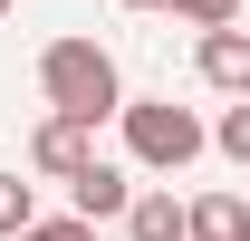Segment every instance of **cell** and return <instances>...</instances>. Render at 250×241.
<instances>
[{"mask_svg": "<svg viewBox=\"0 0 250 241\" xmlns=\"http://www.w3.org/2000/svg\"><path fill=\"white\" fill-rule=\"evenodd\" d=\"M39 87H48V106L77 116V125L125 116V77H116V58H106L96 39H48V48H39Z\"/></svg>", "mask_w": 250, "mask_h": 241, "instance_id": "6da1fadb", "label": "cell"}, {"mask_svg": "<svg viewBox=\"0 0 250 241\" xmlns=\"http://www.w3.org/2000/svg\"><path fill=\"white\" fill-rule=\"evenodd\" d=\"M202 145H212V135H202V116H192V106H173V96H125V154H135V164L183 174Z\"/></svg>", "mask_w": 250, "mask_h": 241, "instance_id": "7a4b0ae2", "label": "cell"}, {"mask_svg": "<svg viewBox=\"0 0 250 241\" xmlns=\"http://www.w3.org/2000/svg\"><path fill=\"white\" fill-rule=\"evenodd\" d=\"M29 164H39V174H58V183H77V174L96 164V125H77V116H48V125L29 135Z\"/></svg>", "mask_w": 250, "mask_h": 241, "instance_id": "3957f363", "label": "cell"}, {"mask_svg": "<svg viewBox=\"0 0 250 241\" xmlns=\"http://www.w3.org/2000/svg\"><path fill=\"white\" fill-rule=\"evenodd\" d=\"M67 212H77V222H116V212H135V183H125V164H87V174L67 183Z\"/></svg>", "mask_w": 250, "mask_h": 241, "instance_id": "277c9868", "label": "cell"}, {"mask_svg": "<svg viewBox=\"0 0 250 241\" xmlns=\"http://www.w3.org/2000/svg\"><path fill=\"white\" fill-rule=\"evenodd\" d=\"M202 77H212L221 96H250V29L231 20V29H202Z\"/></svg>", "mask_w": 250, "mask_h": 241, "instance_id": "5b68a950", "label": "cell"}, {"mask_svg": "<svg viewBox=\"0 0 250 241\" xmlns=\"http://www.w3.org/2000/svg\"><path fill=\"white\" fill-rule=\"evenodd\" d=\"M125 232H135V241H192V203H173V193H135Z\"/></svg>", "mask_w": 250, "mask_h": 241, "instance_id": "8992f818", "label": "cell"}, {"mask_svg": "<svg viewBox=\"0 0 250 241\" xmlns=\"http://www.w3.org/2000/svg\"><path fill=\"white\" fill-rule=\"evenodd\" d=\"M192 241H250V193H202L192 203Z\"/></svg>", "mask_w": 250, "mask_h": 241, "instance_id": "52a82bcc", "label": "cell"}, {"mask_svg": "<svg viewBox=\"0 0 250 241\" xmlns=\"http://www.w3.org/2000/svg\"><path fill=\"white\" fill-rule=\"evenodd\" d=\"M29 222H39V193H29L20 174H0V241H20Z\"/></svg>", "mask_w": 250, "mask_h": 241, "instance_id": "ba28073f", "label": "cell"}, {"mask_svg": "<svg viewBox=\"0 0 250 241\" xmlns=\"http://www.w3.org/2000/svg\"><path fill=\"white\" fill-rule=\"evenodd\" d=\"M212 145H221V154H231V164H250V96H241V106H231V116H221V125H212Z\"/></svg>", "mask_w": 250, "mask_h": 241, "instance_id": "9c48e42d", "label": "cell"}, {"mask_svg": "<svg viewBox=\"0 0 250 241\" xmlns=\"http://www.w3.org/2000/svg\"><path fill=\"white\" fill-rule=\"evenodd\" d=\"M173 10H183L192 29H231V20H241V0H173Z\"/></svg>", "mask_w": 250, "mask_h": 241, "instance_id": "30bf717a", "label": "cell"}, {"mask_svg": "<svg viewBox=\"0 0 250 241\" xmlns=\"http://www.w3.org/2000/svg\"><path fill=\"white\" fill-rule=\"evenodd\" d=\"M20 241H96V222H77V212H58V222H29Z\"/></svg>", "mask_w": 250, "mask_h": 241, "instance_id": "8fae6325", "label": "cell"}, {"mask_svg": "<svg viewBox=\"0 0 250 241\" xmlns=\"http://www.w3.org/2000/svg\"><path fill=\"white\" fill-rule=\"evenodd\" d=\"M125 10H173V0H125Z\"/></svg>", "mask_w": 250, "mask_h": 241, "instance_id": "7c38bea8", "label": "cell"}, {"mask_svg": "<svg viewBox=\"0 0 250 241\" xmlns=\"http://www.w3.org/2000/svg\"><path fill=\"white\" fill-rule=\"evenodd\" d=\"M0 10H10V0H0Z\"/></svg>", "mask_w": 250, "mask_h": 241, "instance_id": "4fadbf2b", "label": "cell"}]
</instances>
